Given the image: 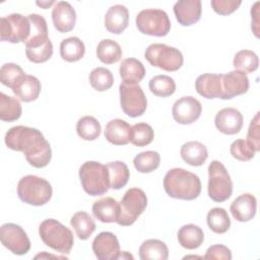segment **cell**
Here are the masks:
<instances>
[{
  "mask_svg": "<svg viewBox=\"0 0 260 260\" xmlns=\"http://www.w3.org/2000/svg\"><path fill=\"white\" fill-rule=\"evenodd\" d=\"M5 144L12 150L23 152L27 162L35 168H45L51 161L50 143L36 128L22 125L10 128L5 134Z\"/></svg>",
  "mask_w": 260,
  "mask_h": 260,
  "instance_id": "obj_1",
  "label": "cell"
},
{
  "mask_svg": "<svg viewBox=\"0 0 260 260\" xmlns=\"http://www.w3.org/2000/svg\"><path fill=\"white\" fill-rule=\"evenodd\" d=\"M164 188L172 198L194 200L201 193V181L197 175L185 169L175 168L166 174Z\"/></svg>",
  "mask_w": 260,
  "mask_h": 260,
  "instance_id": "obj_2",
  "label": "cell"
},
{
  "mask_svg": "<svg viewBox=\"0 0 260 260\" xmlns=\"http://www.w3.org/2000/svg\"><path fill=\"white\" fill-rule=\"evenodd\" d=\"M39 235L46 246L61 254H69L74 244L72 232L53 218H48L41 222Z\"/></svg>",
  "mask_w": 260,
  "mask_h": 260,
  "instance_id": "obj_3",
  "label": "cell"
},
{
  "mask_svg": "<svg viewBox=\"0 0 260 260\" xmlns=\"http://www.w3.org/2000/svg\"><path fill=\"white\" fill-rule=\"evenodd\" d=\"M79 179L83 190L90 196L104 195L110 189L108 168L99 161H85L79 169Z\"/></svg>",
  "mask_w": 260,
  "mask_h": 260,
  "instance_id": "obj_4",
  "label": "cell"
},
{
  "mask_svg": "<svg viewBox=\"0 0 260 260\" xmlns=\"http://www.w3.org/2000/svg\"><path fill=\"white\" fill-rule=\"evenodd\" d=\"M51 184L38 176L27 175L22 177L17 184L19 199L32 206H42L49 202L52 197Z\"/></svg>",
  "mask_w": 260,
  "mask_h": 260,
  "instance_id": "obj_5",
  "label": "cell"
},
{
  "mask_svg": "<svg viewBox=\"0 0 260 260\" xmlns=\"http://www.w3.org/2000/svg\"><path fill=\"white\" fill-rule=\"evenodd\" d=\"M208 196L214 202L228 200L233 193V182L225 167L218 160L208 166Z\"/></svg>",
  "mask_w": 260,
  "mask_h": 260,
  "instance_id": "obj_6",
  "label": "cell"
},
{
  "mask_svg": "<svg viewBox=\"0 0 260 260\" xmlns=\"http://www.w3.org/2000/svg\"><path fill=\"white\" fill-rule=\"evenodd\" d=\"M144 57L152 66L170 72L179 70L184 63L181 51L166 44L149 45L144 52Z\"/></svg>",
  "mask_w": 260,
  "mask_h": 260,
  "instance_id": "obj_7",
  "label": "cell"
},
{
  "mask_svg": "<svg viewBox=\"0 0 260 260\" xmlns=\"http://www.w3.org/2000/svg\"><path fill=\"white\" fill-rule=\"evenodd\" d=\"M120 203V216L117 223L122 226L133 224L143 213L147 206V197L143 190L139 188L128 189L122 197Z\"/></svg>",
  "mask_w": 260,
  "mask_h": 260,
  "instance_id": "obj_8",
  "label": "cell"
},
{
  "mask_svg": "<svg viewBox=\"0 0 260 260\" xmlns=\"http://www.w3.org/2000/svg\"><path fill=\"white\" fill-rule=\"evenodd\" d=\"M136 26L143 35L165 37L171 29V21L167 12L161 9H143L136 16Z\"/></svg>",
  "mask_w": 260,
  "mask_h": 260,
  "instance_id": "obj_9",
  "label": "cell"
},
{
  "mask_svg": "<svg viewBox=\"0 0 260 260\" xmlns=\"http://www.w3.org/2000/svg\"><path fill=\"white\" fill-rule=\"evenodd\" d=\"M0 39L3 42L25 43L30 36V22L27 16L12 13L0 19Z\"/></svg>",
  "mask_w": 260,
  "mask_h": 260,
  "instance_id": "obj_10",
  "label": "cell"
},
{
  "mask_svg": "<svg viewBox=\"0 0 260 260\" xmlns=\"http://www.w3.org/2000/svg\"><path fill=\"white\" fill-rule=\"evenodd\" d=\"M119 92L122 111L127 116L136 118L144 114L147 108V100L139 84L121 83Z\"/></svg>",
  "mask_w": 260,
  "mask_h": 260,
  "instance_id": "obj_11",
  "label": "cell"
},
{
  "mask_svg": "<svg viewBox=\"0 0 260 260\" xmlns=\"http://www.w3.org/2000/svg\"><path fill=\"white\" fill-rule=\"evenodd\" d=\"M2 245L15 255H24L30 249V241L24 230L12 222L4 223L0 228Z\"/></svg>",
  "mask_w": 260,
  "mask_h": 260,
  "instance_id": "obj_12",
  "label": "cell"
},
{
  "mask_svg": "<svg viewBox=\"0 0 260 260\" xmlns=\"http://www.w3.org/2000/svg\"><path fill=\"white\" fill-rule=\"evenodd\" d=\"M201 112V103L191 95L182 96L177 100L172 109L174 120L182 125H188L198 120Z\"/></svg>",
  "mask_w": 260,
  "mask_h": 260,
  "instance_id": "obj_13",
  "label": "cell"
},
{
  "mask_svg": "<svg viewBox=\"0 0 260 260\" xmlns=\"http://www.w3.org/2000/svg\"><path fill=\"white\" fill-rule=\"evenodd\" d=\"M249 78L247 74L239 70H233L221 76V98L230 100L246 93L249 89Z\"/></svg>",
  "mask_w": 260,
  "mask_h": 260,
  "instance_id": "obj_14",
  "label": "cell"
},
{
  "mask_svg": "<svg viewBox=\"0 0 260 260\" xmlns=\"http://www.w3.org/2000/svg\"><path fill=\"white\" fill-rule=\"evenodd\" d=\"M92 251L100 260L118 259L120 244L117 237L111 232L100 233L92 242Z\"/></svg>",
  "mask_w": 260,
  "mask_h": 260,
  "instance_id": "obj_15",
  "label": "cell"
},
{
  "mask_svg": "<svg viewBox=\"0 0 260 260\" xmlns=\"http://www.w3.org/2000/svg\"><path fill=\"white\" fill-rule=\"evenodd\" d=\"M243 115L235 108H224L217 112L214 118L217 130L226 135L239 133L243 127Z\"/></svg>",
  "mask_w": 260,
  "mask_h": 260,
  "instance_id": "obj_16",
  "label": "cell"
},
{
  "mask_svg": "<svg viewBox=\"0 0 260 260\" xmlns=\"http://www.w3.org/2000/svg\"><path fill=\"white\" fill-rule=\"evenodd\" d=\"M54 27L60 32H68L73 29L76 22V12L72 5L66 1H59L52 10Z\"/></svg>",
  "mask_w": 260,
  "mask_h": 260,
  "instance_id": "obj_17",
  "label": "cell"
},
{
  "mask_svg": "<svg viewBox=\"0 0 260 260\" xmlns=\"http://www.w3.org/2000/svg\"><path fill=\"white\" fill-rule=\"evenodd\" d=\"M201 12L202 5L200 0H181L174 5L176 19L184 26H189L199 21Z\"/></svg>",
  "mask_w": 260,
  "mask_h": 260,
  "instance_id": "obj_18",
  "label": "cell"
},
{
  "mask_svg": "<svg viewBox=\"0 0 260 260\" xmlns=\"http://www.w3.org/2000/svg\"><path fill=\"white\" fill-rule=\"evenodd\" d=\"M230 210L236 220L240 222H247L256 214L257 200L255 196L250 193L242 194L232 202Z\"/></svg>",
  "mask_w": 260,
  "mask_h": 260,
  "instance_id": "obj_19",
  "label": "cell"
},
{
  "mask_svg": "<svg viewBox=\"0 0 260 260\" xmlns=\"http://www.w3.org/2000/svg\"><path fill=\"white\" fill-rule=\"evenodd\" d=\"M129 23V11L121 4L111 6L105 15V26L111 34H122Z\"/></svg>",
  "mask_w": 260,
  "mask_h": 260,
  "instance_id": "obj_20",
  "label": "cell"
},
{
  "mask_svg": "<svg viewBox=\"0 0 260 260\" xmlns=\"http://www.w3.org/2000/svg\"><path fill=\"white\" fill-rule=\"evenodd\" d=\"M93 216L102 222H117L120 216V203L112 197H104L92 204Z\"/></svg>",
  "mask_w": 260,
  "mask_h": 260,
  "instance_id": "obj_21",
  "label": "cell"
},
{
  "mask_svg": "<svg viewBox=\"0 0 260 260\" xmlns=\"http://www.w3.org/2000/svg\"><path fill=\"white\" fill-rule=\"evenodd\" d=\"M221 76L222 74L203 73L195 81L196 91L205 99L221 98Z\"/></svg>",
  "mask_w": 260,
  "mask_h": 260,
  "instance_id": "obj_22",
  "label": "cell"
},
{
  "mask_svg": "<svg viewBox=\"0 0 260 260\" xmlns=\"http://www.w3.org/2000/svg\"><path fill=\"white\" fill-rule=\"evenodd\" d=\"M30 22V36L24 43L25 48H37L43 46L50 39L48 37V26L46 19L39 14L27 15Z\"/></svg>",
  "mask_w": 260,
  "mask_h": 260,
  "instance_id": "obj_23",
  "label": "cell"
},
{
  "mask_svg": "<svg viewBox=\"0 0 260 260\" xmlns=\"http://www.w3.org/2000/svg\"><path fill=\"white\" fill-rule=\"evenodd\" d=\"M41 89L42 85L40 80L36 76L25 74L13 87L12 91L20 101L29 103L36 101L39 98Z\"/></svg>",
  "mask_w": 260,
  "mask_h": 260,
  "instance_id": "obj_24",
  "label": "cell"
},
{
  "mask_svg": "<svg viewBox=\"0 0 260 260\" xmlns=\"http://www.w3.org/2000/svg\"><path fill=\"white\" fill-rule=\"evenodd\" d=\"M131 126L122 119H114L107 123L105 128L106 139L114 145H126L129 143Z\"/></svg>",
  "mask_w": 260,
  "mask_h": 260,
  "instance_id": "obj_25",
  "label": "cell"
},
{
  "mask_svg": "<svg viewBox=\"0 0 260 260\" xmlns=\"http://www.w3.org/2000/svg\"><path fill=\"white\" fill-rule=\"evenodd\" d=\"M180 153L183 160L193 167L202 166L208 157L206 146L199 141H188L184 143Z\"/></svg>",
  "mask_w": 260,
  "mask_h": 260,
  "instance_id": "obj_26",
  "label": "cell"
},
{
  "mask_svg": "<svg viewBox=\"0 0 260 260\" xmlns=\"http://www.w3.org/2000/svg\"><path fill=\"white\" fill-rule=\"evenodd\" d=\"M119 73L123 83L138 84L145 75V68L139 60L135 58H127L120 64Z\"/></svg>",
  "mask_w": 260,
  "mask_h": 260,
  "instance_id": "obj_27",
  "label": "cell"
},
{
  "mask_svg": "<svg viewBox=\"0 0 260 260\" xmlns=\"http://www.w3.org/2000/svg\"><path fill=\"white\" fill-rule=\"evenodd\" d=\"M179 244L188 250L199 248L204 241V234L201 228L196 224H185L178 231Z\"/></svg>",
  "mask_w": 260,
  "mask_h": 260,
  "instance_id": "obj_28",
  "label": "cell"
},
{
  "mask_svg": "<svg viewBox=\"0 0 260 260\" xmlns=\"http://www.w3.org/2000/svg\"><path fill=\"white\" fill-rule=\"evenodd\" d=\"M139 258L141 260H167L169 258L168 246L157 239L146 240L139 247Z\"/></svg>",
  "mask_w": 260,
  "mask_h": 260,
  "instance_id": "obj_29",
  "label": "cell"
},
{
  "mask_svg": "<svg viewBox=\"0 0 260 260\" xmlns=\"http://www.w3.org/2000/svg\"><path fill=\"white\" fill-rule=\"evenodd\" d=\"M85 53V47L83 42L76 38L70 37L63 40L60 44V56L66 62L79 61Z\"/></svg>",
  "mask_w": 260,
  "mask_h": 260,
  "instance_id": "obj_30",
  "label": "cell"
},
{
  "mask_svg": "<svg viewBox=\"0 0 260 260\" xmlns=\"http://www.w3.org/2000/svg\"><path fill=\"white\" fill-rule=\"evenodd\" d=\"M70 224L80 240H87L96 228L92 217L85 211H77L74 213L70 219Z\"/></svg>",
  "mask_w": 260,
  "mask_h": 260,
  "instance_id": "obj_31",
  "label": "cell"
},
{
  "mask_svg": "<svg viewBox=\"0 0 260 260\" xmlns=\"http://www.w3.org/2000/svg\"><path fill=\"white\" fill-rule=\"evenodd\" d=\"M109 171L110 188L114 190H119L123 188L129 180L130 171L127 165L121 160L111 161L106 165Z\"/></svg>",
  "mask_w": 260,
  "mask_h": 260,
  "instance_id": "obj_32",
  "label": "cell"
},
{
  "mask_svg": "<svg viewBox=\"0 0 260 260\" xmlns=\"http://www.w3.org/2000/svg\"><path fill=\"white\" fill-rule=\"evenodd\" d=\"M122 49L120 45L111 40H102L96 47V56L100 61L105 64H114L118 62L122 57Z\"/></svg>",
  "mask_w": 260,
  "mask_h": 260,
  "instance_id": "obj_33",
  "label": "cell"
},
{
  "mask_svg": "<svg viewBox=\"0 0 260 260\" xmlns=\"http://www.w3.org/2000/svg\"><path fill=\"white\" fill-rule=\"evenodd\" d=\"M22 108L19 101L4 92L0 93V119L5 122H13L20 118Z\"/></svg>",
  "mask_w": 260,
  "mask_h": 260,
  "instance_id": "obj_34",
  "label": "cell"
},
{
  "mask_svg": "<svg viewBox=\"0 0 260 260\" xmlns=\"http://www.w3.org/2000/svg\"><path fill=\"white\" fill-rule=\"evenodd\" d=\"M102 127L100 122L92 116L81 117L76 124V132L84 140L92 141L101 135Z\"/></svg>",
  "mask_w": 260,
  "mask_h": 260,
  "instance_id": "obj_35",
  "label": "cell"
},
{
  "mask_svg": "<svg viewBox=\"0 0 260 260\" xmlns=\"http://www.w3.org/2000/svg\"><path fill=\"white\" fill-rule=\"evenodd\" d=\"M207 224L215 234H224L231 226V219L228 212L221 207H214L207 213Z\"/></svg>",
  "mask_w": 260,
  "mask_h": 260,
  "instance_id": "obj_36",
  "label": "cell"
},
{
  "mask_svg": "<svg viewBox=\"0 0 260 260\" xmlns=\"http://www.w3.org/2000/svg\"><path fill=\"white\" fill-rule=\"evenodd\" d=\"M233 65L235 70L242 71L245 74L252 73L258 68L259 59L255 52L251 50H241L235 55Z\"/></svg>",
  "mask_w": 260,
  "mask_h": 260,
  "instance_id": "obj_37",
  "label": "cell"
},
{
  "mask_svg": "<svg viewBox=\"0 0 260 260\" xmlns=\"http://www.w3.org/2000/svg\"><path fill=\"white\" fill-rule=\"evenodd\" d=\"M154 132L150 125L146 123H136L131 126L129 140L135 146H146L153 140Z\"/></svg>",
  "mask_w": 260,
  "mask_h": 260,
  "instance_id": "obj_38",
  "label": "cell"
},
{
  "mask_svg": "<svg viewBox=\"0 0 260 260\" xmlns=\"http://www.w3.org/2000/svg\"><path fill=\"white\" fill-rule=\"evenodd\" d=\"M159 162H160L159 153L153 150L140 152L133 159L134 168L139 173H143V174H148L156 170L159 166Z\"/></svg>",
  "mask_w": 260,
  "mask_h": 260,
  "instance_id": "obj_39",
  "label": "cell"
},
{
  "mask_svg": "<svg viewBox=\"0 0 260 260\" xmlns=\"http://www.w3.org/2000/svg\"><path fill=\"white\" fill-rule=\"evenodd\" d=\"M150 91L160 98L172 95L176 90L175 80L168 75H156L149 80L148 83Z\"/></svg>",
  "mask_w": 260,
  "mask_h": 260,
  "instance_id": "obj_40",
  "label": "cell"
},
{
  "mask_svg": "<svg viewBox=\"0 0 260 260\" xmlns=\"http://www.w3.org/2000/svg\"><path fill=\"white\" fill-rule=\"evenodd\" d=\"M89 83L98 91H105L112 87L114 76L112 72L105 67H96L89 73Z\"/></svg>",
  "mask_w": 260,
  "mask_h": 260,
  "instance_id": "obj_41",
  "label": "cell"
},
{
  "mask_svg": "<svg viewBox=\"0 0 260 260\" xmlns=\"http://www.w3.org/2000/svg\"><path fill=\"white\" fill-rule=\"evenodd\" d=\"M25 75L22 68L15 63H6L0 69V81L3 85L13 89V87Z\"/></svg>",
  "mask_w": 260,
  "mask_h": 260,
  "instance_id": "obj_42",
  "label": "cell"
},
{
  "mask_svg": "<svg viewBox=\"0 0 260 260\" xmlns=\"http://www.w3.org/2000/svg\"><path fill=\"white\" fill-rule=\"evenodd\" d=\"M25 55L32 63H44L53 55V44L49 40L43 46L37 48H25Z\"/></svg>",
  "mask_w": 260,
  "mask_h": 260,
  "instance_id": "obj_43",
  "label": "cell"
},
{
  "mask_svg": "<svg viewBox=\"0 0 260 260\" xmlns=\"http://www.w3.org/2000/svg\"><path fill=\"white\" fill-rule=\"evenodd\" d=\"M230 152L232 156L241 161H247L254 157L255 151L250 146V144L244 139L235 140L230 147Z\"/></svg>",
  "mask_w": 260,
  "mask_h": 260,
  "instance_id": "obj_44",
  "label": "cell"
},
{
  "mask_svg": "<svg viewBox=\"0 0 260 260\" xmlns=\"http://www.w3.org/2000/svg\"><path fill=\"white\" fill-rule=\"evenodd\" d=\"M259 129L260 127H259V112H258L250 122L248 133H247V140H246L255 152L259 151L260 149V130Z\"/></svg>",
  "mask_w": 260,
  "mask_h": 260,
  "instance_id": "obj_45",
  "label": "cell"
},
{
  "mask_svg": "<svg viewBox=\"0 0 260 260\" xmlns=\"http://www.w3.org/2000/svg\"><path fill=\"white\" fill-rule=\"evenodd\" d=\"M212 9L220 15H229L235 12L242 4L240 0H211Z\"/></svg>",
  "mask_w": 260,
  "mask_h": 260,
  "instance_id": "obj_46",
  "label": "cell"
},
{
  "mask_svg": "<svg viewBox=\"0 0 260 260\" xmlns=\"http://www.w3.org/2000/svg\"><path fill=\"white\" fill-rule=\"evenodd\" d=\"M206 260H211V259H217V260H231L232 259V252L231 250L224 246V245H212L210 246L206 254L203 257Z\"/></svg>",
  "mask_w": 260,
  "mask_h": 260,
  "instance_id": "obj_47",
  "label": "cell"
},
{
  "mask_svg": "<svg viewBox=\"0 0 260 260\" xmlns=\"http://www.w3.org/2000/svg\"><path fill=\"white\" fill-rule=\"evenodd\" d=\"M259 5H260V2H256L254 4V6L252 7V9H251V16L253 18L251 27L253 29L254 35L257 38H259V18H258V16H259V8H258Z\"/></svg>",
  "mask_w": 260,
  "mask_h": 260,
  "instance_id": "obj_48",
  "label": "cell"
},
{
  "mask_svg": "<svg viewBox=\"0 0 260 260\" xmlns=\"http://www.w3.org/2000/svg\"><path fill=\"white\" fill-rule=\"evenodd\" d=\"M54 3H55L54 1H50V2L49 1H41V2H37V5L41 6L44 9H47V8H49V6H51Z\"/></svg>",
  "mask_w": 260,
  "mask_h": 260,
  "instance_id": "obj_49",
  "label": "cell"
},
{
  "mask_svg": "<svg viewBox=\"0 0 260 260\" xmlns=\"http://www.w3.org/2000/svg\"><path fill=\"white\" fill-rule=\"evenodd\" d=\"M118 259H133V256L131 254H129L128 252L123 251V252H120Z\"/></svg>",
  "mask_w": 260,
  "mask_h": 260,
  "instance_id": "obj_50",
  "label": "cell"
}]
</instances>
